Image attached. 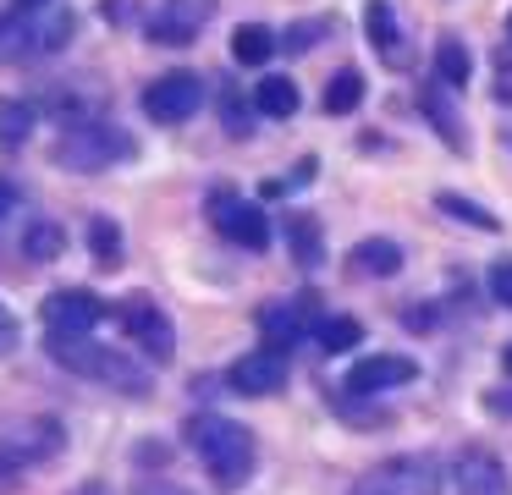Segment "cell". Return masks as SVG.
<instances>
[{"label":"cell","mask_w":512,"mask_h":495,"mask_svg":"<svg viewBox=\"0 0 512 495\" xmlns=\"http://www.w3.org/2000/svg\"><path fill=\"white\" fill-rule=\"evenodd\" d=\"M364 33L375 50H397V11H391V0H369L364 6Z\"/></svg>","instance_id":"23"},{"label":"cell","mask_w":512,"mask_h":495,"mask_svg":"<svg viewBox=\"0 0 512 495\" xmlns=\"http://www.w3.org/2000/svg\"><path fill=\"white\" fill-rule=\"evenodd\" d=\"M507 33H512V17H507Z\"/></svg>","instance_id":"38"},{"label":"cell","mask_w":512,"mask_h":495,"mask_svg":"<svg viewBox=\"0 0 512 495\" xmlns=\"http://www.w3.org/2000/svg\"><path fill=\"white\" fill-rule=\"evenodd\" d=\"M259 336H265L270 352H287L303 336V308L298 303H265L259 308Z\"/></svg>","instance_id":"15"},{"label":"cell","mask_w":512,"mask_h":495,"mask_svg":"<svg viewBox=\"0 0 512 495\" xmlns=\"http://www.w3.org/2000/svg\"><path fill=\"white\" fill-rule=\"evenodd\" d=\"M226 385H232L237 396H276V391H287V358L259 347V352H248V358L232 363Z\"/></svg>","instance_id":"10"},{"label":"cell","mask_w":512,"mask_h":495,"mask_svg":"<svg viewBox=\"0 0 512 495\" xmlns=\"http://www.w3.org/2000/svg\"><path fill=\"white\" fill-rule=\"evenodd\" d=\"M452 479H457V495H512L507 468H501L485 446H468L463 457H457Z\"/></svg>","instance_id":"14"},{"label":"cell","mask_w":512,"mask_h":495,"mask_svg":"<svg viewBox=\"0 0 512 495\" xmlns=\"http://www.w3.org/2000/svg\"><path fill=\"white\" fill-rule=\"evenodd\" d=\"M199 105H204V77H193V72H166L144 88V116L160 121V127L188 121Z\"/></svg>","instance_id":"7"},{"label":"cell","mask_w":512,"mask_h":495,"mask_svg":"<svg viewBox=\"0 0 512 495\" xmlns=\"http://www.w3.org/2000/svg\"><path fill=\"white\" fill-rule=\"evenodd\" d=\"M39 314H45L50 336H61V341H89V330L105 319V303H100L94 292H50Z\"/></svg>","instance_id":"8"},{"label":"cell","mask_w":512,"mask_h":495,"mask_svg":"<svg viewBox=\"0 0 512 495\" xmlns=\"http://www.w3.org/2000/svg\"><path fill=\"white\" fill-rule=\"evenodd\" d=\"M61 242H67V231H61L56 220H34V226L23 231V253H28V259H56Z\"/></svg>","instance_id":"27"},{"label":"cell","mask_w":512,"mask_h":495,"mask_svg":"<svg viewBox=\"0 0 512 495\" xmlns=\"http://www.w3.org/2000/svg\"><path fill=\"white\" fill-rule=\"evenodd\" d=\"M485 407L496 418H512V385H496V391H485Z\"/></svg>","instance_id":"31"},{"label":"cell","mask_w":512,"mask_h":495,"mask_svg":"<svg viewBox=\"0 0 512 495\" xmlns=\"http://www.w3.org/2000/svg\"><path fill=\"white\" fill-rule=\"evenodd\" d=\"M17 468H23V462H17V457H6V451H0V484H12V479H17Z\"/></svg>","instance_id":"35"},{"label":"cell","mask_w":512,"mask_h":495,"mask_svg":"<svg viewBox=\"0 0 512 495\" xmlns=\"http://www.w3.org/2000/svg\"><path fill=\"white\" fill-rule=\"evenodd\" d=\"M353 264L364 275H397L402 270V248L391 237H369V242H358V248H353Z\"/></svg>","instance_id":"19"},{"label":"cell","mask_w":512,"mask_h":495,"mask_svg":"<svg viewBox=\"0 0 512 495\" xmlns=\"http://www.w3.org/2000/svg\"><path fill=\"white\" fill-rule=\"evenodd\" d=\"M226 132H248V110L237 94H226Z\"/></svg>","instance_id":"32"},{"label":"cell","mask_w":512,"mask_h":495,"mask_svg":"<svg viewBox=\"0 0 512 495\" xmlns=\"http://www.w3.org/2000/svg\"><path fill=\"white\" fill-rule=\"evenodd\" d=\"M78 33V17L61 6H39V11H23L17 17H0V55H56L72 44Z\"/></svg>","instance_id":"2"},{"label":"cell","mask_w":512,"mask_h":495,"mask_svg":"<svg viewBox=\"0 0 512 495\" xmlns=\"http://www.w3.org/2000/svg\"><path fill=\"white\" fill-rule=\"evenodd\" d=\"M254 105L276 121L298 116V83H292V77H265V83L254 88Z\"/></svg>","instance_id":"20"},{"label":"cell","mask_w":512,"mask_h":495,"mask_svg":"<svg viewBox=\"0 0 512 495\" xmlns=\"http://www.w3.org/2000/svg\"><path fill=\"white\" fill-rule=\"evenodd\" d=\"M17 6H23V11H39V6H50V0H17Z\"/></svg>","instance_id":"36"},{"label":"cell","mask_w":512,"mask_h":495,"mask_svg":"<svg viewBox=\"0 0 512 495\" xmlns=\"http://www.w3.org/2000/svg\"><path fill=\"white\" fill-rule=\"evenodd\" d=\"M435 77H441V88H463L468 77H474V55H468L463 39L446 33V39L435 44Z\"/></svg>","instance_id":"16"},{"label":"cell","mask_w":512,"mask_h":495,"mask_svg":"<svg viewBox=\"0 0 512 495\" xmlns=\"http://www.w3.org/2000/svg\"><path fill=\"white\" fill-rule=\"evenodd\" d=\"M0 451L17 457V462L56 457V451H61V424H56V418H23V424H6V429H0Z\"/></svg>","instance_id":"12"},{"label":"cell","mask_w":512,"mask_h":495,"mask_svg":"<svg viewBox=\"0 0 512 495\" xmlns=\"http://www.w3.org/2000/svg\"><path fill=\"white\" fill-rule=\"evenodd\" d=\"M501 374H512V347H507V352H501Z\"/></svg>","instance_id":"37"},{"label":"cell","mask_w":512,"mask_h":495,"mask_svg":"<svg viewBox=\"0 0 512 495\" xmlns=\"http://www.w3.org/2000/svg\"><path fill=\"white\" fill-rule=\"evenodd\" d=\"M89 253L100 264H122V226H116V220H105V215H94L89 220Z\"/></svg>","instance_id":"26"},{"label":"cell","mask_w":512,"mask_h":495,"mask_svg":"<svg viewBox=\"0 0 512 495\" xmlns=\"http://www.w3.org/2000/svg\"><path fill=\"white\" fill-rule=\"evenodd\" d=\"M210 226L221 231L226 242H237V248H248V253H259V248H270V220H265V209L254 204V198H237V193H210Z\"/></svg>","instance_id":"6"},{"label":"cell","mask_w":512,"mask_h":495,"mask_svg":"<svg viewBox=\"0 0 512 495\" xmlns=\"http://www.w3.org/2000/svg\"><path fill=\"white\" fill-rule=\"evenodd\" d=\"M12 347H17V319L6 314V308H0V358H6Z\"/></svg>","instance_id":"33"},{"label":"cell","mask_w":512,"mask_h":495,"mask_svg":"<svg viewBox=\"0 0 512 495\" xmlns=\"http://www.w3.org/2000/svg\"><path fill=\"white\" fill-rule=\"evenodd\" d=\"M122 325H127V336H133V341H138V347H144L155 363H166L171 352H177V336H171V319L160 314L155 303H127V308H122Z\"/></svg>","instance_id":"13"},{"label":"cell","mask_w":512,"mask_h":495,"mask_svg":"<svg viewBox=\"0 0 512 495\" xmlns=\"http://www.w3.org/2000/svg\"><path fill=\"white\" fill-rule=\"evenodd\" d=\"M270 55H276V33H270V28L243 22V28L232 33V61H237V66H265Z\"/></svg>","instance_id":"18"},{"label":"cell","mask_w":512,"mask_h":495,"mask_svg":"<svg viewBox=\"0 0 512 495\" xmlns=\"http://www.w3.org/2000/svg\"><path fill=\"white\" fill-rule=\"evenodd\" d=\"M50 358H56V363H72V369H83L89 380L116 385V391H127V396H144V391H149V374L138 369L133 358L111 352V347H89V341H61V336H50Z\"/></svg>","instance_id":"4"},{"label":"cell","mask_w":512,"mask_h":495,"mask_svg":"<svg viewBox=\"0 0 512 495\" xmlns=\"http://www.w3.org/2000/svg\"><path fill=\"white\" fill-rule=\"evenodd\" d=\"M34 121L39 110L28 99H0V149H23L34 138Z\"/></svg>","instance_id":"17"},{"label":"cell","mask_w":512,"mask_h":495,"mask_svg":"<svg viewBox=\"0 0 512 495\" xmlns=\"http://www.w3.org/2000/svg\"><path fill=\"white\" fill-rule=\"evenodd\" d=\"M325 28H331V22H325V17H314V22H298V28H287V33H281V39H276V50H292V55H298V50H309V44L320 39Z\"/></svg>","instance_id":"29"},{"label":"cell","mask_w":512,"mask_h":495,"mask_svg":"<svg viewBox=\"0 0 512 495\" xmlns=\"http://www.w3.org/2000/svg\"><path fill=\"white\" fill-rule=\"evenodd\" d=\"M358 99H364V77H358L353 66H342V72L325 83V116H347V110H358Z\"/></svg>","instance_id":"22"},{"label":"cell","mask_w":512,"mask_h":495,"mask_svg":"<svg viewBox=\"0 0 512 495\" xmlns=\"http://www.w3.org/2000/svg\"><path fill=\"white\" fill-rule=\"evenodd\" d=\"M287 242L303 264H320V226H314V215H287Z\"/></svg>","instance_id":"28"},{"label":"cell","mask_w":512,"mask_h":495,"mask_svg":"<svg viewBox=\"0 0 512 495\" xmlns=\"http://www.w3.org/2000/svg\"><path fill=\"white\" fill-rule=\"evenodd\" d=\"M490 297H496L501 308H512V259H507V253L490 264Z\"/></svg>","instance_id":"30"},{"label":"cell","mask_w":512,"mask_h":495,"mask_svg":"<svg viewBox=\"0 0 512 495\" xmlns=\"http://www.w3.org/2000/svg\"><path fill=\"white\" fill-rule=\"evenodd\" d=\"M12 204H17V187H12V182H0V220L12 215Z\"/></svg>","instance_id":"34"},{"label":"cell","mask_w":512,"mask_h":495,"mask_svg":"<svg viewBox=\"0 0 512 495\" xmlns=\"http://www.w3.org/2000/svg\"><path fill=\"white\" fill-rule=\"evenodd\" d=\"M435 209H441V215H452V220H463V226H474V231H496L501 226L490 209H479L474 198H463V193H435Z\"/></svg>","instance_id":"24"},{"label":"cell","mask_w":512,"mask_h":495,"mask_svg":"<svg viewBox=\"0 0 512 495\" xmlns=\"http://www.w3.org/2000/svg\"><path fill=\"white\" fill-rule=\"evenodd\" d=\"M314 336H320L325 352H353L358 341H364V325H358L353 314H325L320 325H314Z\"/></svg>","instance_id":"21"},{"label":"cell","mask_w":512,"mask_h":495,"mask_svg":"<svg viewBox=\"0 0 512 495\" xmlns=\"http://www.w3.org/2000/svg\"><path fill=\"white\" fill-rule=\"evenodd\" d=\"M419 105H424V116L435 121V132H441V138L452 143V149H463V127H457V116H452V105H446V94H441V88H424V94H419Z\"/></svg>","instance_id":"25"},{"label":"cell","mask_w":512,"mask_h":495,"mask_svg":"<svg viewBox=\"0 0 512 495\" xmlns=\"http://www.w3.org/2000/svg\"><path fill=\"white\" fill-rule=\"evenodd\" d=\"M188 446L204 457V468H210V479L221 490H237L254 473V435L237 418H221V413L188 418Z\"/></svg>","instance_id":"1"},{"label":"cell","mask_w":512,"mask_h":495,"mask_svg":"<svg viewBox=\"0 0 512 495\" xmlns=\"http://www.w3.org/2000/svg\"><path fill=\"white\" fill-rule=\"evenodd\" d=\"M215 0H160L155 17H149V39L155 44H193L210 22Z\"/></svg>","instance_id":"9"},{"label":"cell","mask_w":512,"mask_h":495,"mask_svg":"<svg viewBox=\"0 0 512 495\" xmlns=\"http://www.w3.org/2000/svg\"><path fill=\"white\" fill-rule=\"evenodd\" d=\"M122 160H133V138L116 121H72L56 143V165L67 171H105Z\"/></svg>","instance_id":"3"},{"label":"cell","mask_w":512,"mask_h":495,"mask_svg":"<svg viewBox=\"0 0 512 495\" xmlns=\"http://www.w3.org/2000/svg\"><path fill=\"white\" fill-rule=\"evenodd\" d=\"M353 495H441V462L435 457H391L353 484Z\"/></svg>","instance_id":"5"},{"label":"cell","mask_w":512,"mask_h":495,"mask_svg":"<svg viewBox=\"0 0 512 495\" xmlns=\"http://www.w3.org/2000/svg\"><path fill=\"white\" fill-rule=\"evenodd\" d=\"M413 374H419V363L413 358H397V352H375V358L353 363L347 369V396H380V391H397V385H408Z\"/></svg>","instance_id":"11"}]
</instances>
